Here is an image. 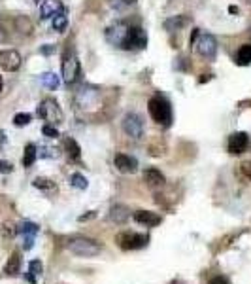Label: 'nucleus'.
Segmentation results:
<instances>
[{
	"instance_id": "26",
	"label": "nucleus",
	"mask_w": 251,
	"mask_h": 284,
	"mask_svg": "<svg viewBox=\"0 0 251 284\" xmlns=\"http://www.w3.org/2000/svg\"><path fill=\"white\" fill-rule=\"evenodd\" d=\"M15 25H17V31L23 32V34H30V32H32V23H30L25 15H21V17L15 19Z\"/></svg>"
},
{
	"instance_id": "37",
	"label": "nucleus",
	"mask_w": 251,
	"mask_h": 284,
	"mask_svg": "<svg viewBox=\"0 0 251 284\" xmlns=\"http://www.w3.org/2000/svg\"><path fill=\"white\" fill-rule=\"evenodd\" d=\"M208 284H228V283H227V279H223V277H214Z\"/></svg>"
},
{
	"instance_id": "35",
	"label": "nucleus",
	"mask_w": 251,
	"mask_h": 284,
	"mask_svg": "<svg viewBox=\"0 0 251 284\" xmlns=\"http://www.w3.org/2000/svg\"><path fill=\"white\" fill-rule=\"evenodd\" d=\"M32 245H34V237H32V235H25L23 237V248L25 250H30Z\"/></svg>"
},
{
	"instance_id": "41",
	"label": "nucleus",
	"mask_w": 251,
	"mask_h": 284,
	"mask_svg": "<svg viewBox=\"0 0 251 284\" xmlns=\"http://www.w3.org/2000/svg\"><path fill=\"white\" fill-rule=\"evenodd\" d=\"M2 87H4V80H2V76H0V93H2Z\"/></svg>"
},
{
	"instance_id": "40",
	"label": "nucleus",
	"mask_w": 251,
	"mask_h": 284,
	"mask_svg": "<svg viewBox=\"0 0 251 284\" xmlns=\"http://www.w3.org/2000/svg\"><path fill=\"white\" fill-rule=\"evenodd\" d=\"M51 51H53V48H51V46H46V48H42V53H46V55H49Z\"/></svg>"
},
{
	"instance_id": "7",
	"label": "nucleus",
	"mask_w": 251,
	"mask_h": 284,
	"mask_svg": "<svg viewBox=\"0 0 251 284\" xmlns=\"http://www.w3.org/2000/svg\"><path fill=\"white\" fill-rule=\"evenodd\" d=\"M193 46L196 48V53L206 61H214L217 55V40L212 34H198Z\"/></svg>"
},
{
	"instance_id": "3",
	"label": "nucleus",
	"mask_w": 251,
	"mask_h": 284,
	"mask_svg": "<svg viewBox=\"0 0 251 284\" xmlns=\"http://www.w3.org/2000/svg\"><path fill=\"white\" fill-rule=\"evenodd\" d=\"M70 46V44H68ZM82 74V64H80V59L76 55V51L72 48H66L64 50V55H62V78H64V84H76L78 78Z\"/></svg>"
},
{
	"instance_id": "38",
	"label": "nucleus",
	"mask_w": 251,
	"mask_h": 284,
	"mask_svg": "<svg viewBox=\"0 0 251 284\" xmlns=\"http://www.w3.org/2000/svg\"><path fill=\"white\" fill-rule=\"evenodd\" d=\"M6 38H8V34H6V29L0 25V42H4Z\"/></svg>"
},
{
	"instance_id": "11",
	"label": "nucleus",
	"mask_w": 251,
	"mask_h": 284,
	"mask_svg": "<svg viewBox=\"0 0 251 284\" xmlns=\"http://www.w3.org/2000/svg\"><path fill=\"white\" fill-rule=\"evenodd\" d=\"M250 148V135L244 131H236L228 136V154L232 156H240L246 150Z\"/></svg>"
},
{
	"instance_id": "13",
	"label": "nucleus",
	"mask_w": 251,
	"mask_h": 284,
	"mask_svg": "<svg viewBox=\"0 0 251 284\" xmlns=\"http://www.w3.org/2000/svg\"><path fill=\"white\" fill-rule=\"evenodd\" d=\"M113 165H115V169L119 171V173H136V169H138V161L131 158V156H127V154H115V158H113Z\"/></svg>"
},
{
	"instance_id": "20",
	"label": "nucleus",
	"mask_w": 251,
	"mask_h": 284,
	"mask_svg": "<svg viewBox=\"0 0 251 284\" xmlns=\"http://www.w3.org/2000/svg\"><path fill=\"white\" fill-rule=\"evenodd\" d=\"M19 269H21V254H19V252H13L12 256H10V259H8V263L4 265V273L13 277V275L19 273Z\"/></svg>"
},
{
	"instance_id": "19",
	"label": "nucleus",
	"mask_w": 251,
	"mask_h": 284,
	"mask_svg": "<svg viewBox=\"0 0 251 284\" xmlns=\"http://www.w3.org/2000/svg\"><path fill=\"white\" fill-rule=\"evenodd\" d=\"M189 21H191V19H189L187 15H176V17H170V19L165 21V29L170 31V32H172V31H179V29H183L185 25H189Z\"/></svg>"
},
{
	"instance_id": "27",
	"label": "nucleus",
	"mask_w": 251,
	"mask_h": 284,
	"mask_svg": "<svg viewBox=\"0 0 251 284\" xmlns=\"http://www.w3.org/2000/svg\"><path fill=\"white\" fill-rule=\"evenodd\" d=\"M70 184L74 186V188H78V189H85V188H87V178H85L84 174L74 173L70 176Z\"/></svg>"
},
{
	"instance_id": "9",
	"label": "nucleus",
	"mask_w": 251,
	"mask_h": 284,
	"mask_svg": "<svg viewBox=\"0 0 251 284\" xmlns=\"http://www.w3.org/2000/svg\"><path fill=\"white\" fill-rule=\"evenodd\" d=\"M123 131L125 135L134 138V140H140L143 136V122L142 118L136 114V112H129L125 118H123Z\"/></svg>"
},
{
	"instance_id": "15",
	"label": "nucleus",
	"mask_w": 251,
	"mask_h": 284,
	"mask_svg": "<svg viewBox=\"0 0 251 284\" xmlns=\"http://www.w3.org/2000/svg\"><path fill=\"white\" fill-rule=\"evenodd\" d=\"M129 216H131V212H129V209L125 205H113L110 209V212H108V220L113 223H119V225L127 222Z\"/></svg>"
},
{
	"instance_id": "25",
	"label": "nucleus",
	"mask_w": 251,
	"mask_h": 284,
	"mask_svg": "<svg viewBox=\"0 0 251 284\" xmlns=\"http://www.w3.org/2000/svg\"><path fill=\"white\" fill-rule=\"evenodd\" d=\"M32 186L38 188V189H44V191H55V189H57L55 182L49 180V178H36L34 182H32Z\"/></svg>"
},
{
	"instance_id": "6",
	"label": "nucleus",
	"mask_w": 251,
	"mask_h": 284,
	"mask_svg": "<svg viewBox=\"0 0 251 284\" xmlns=\"http://www.w3.org/2000/svg\"><path fill=\"white\" fill-rule=\"evenodd\" d=\"M36 114H38V118L46 120L49 124H62V120H64V114L60 110V106L57 104V100H53V99L42 100Z\"/></svg>"
},
{
	"instance_id": "12",
	"label": "nucleus",
	"mask_w": 251,
	"mask_h": 284,
	"mask_svg": "<svg viewBox=\"0 0 251 284\" xmlns=\"http://www.w3.org/2000/svg\"><path fill=\"white\" fill-rule=\"evenodd\" d=\"M21 66V55L15 50H4L0 51V68L6 72H15Z\"/></svg>"
},
{
	"instance_id": "4",
	"label": "nucleus",
	"mask_w": 251,
	"mask_h": 284,
	"mask_svg": "<svg viewBox=\"0 0 251 284\" xmlns=\"http://www.w3.org/2000/svg\"><path fill=\"white\" fill-rule=\"evenodd\" d=\"M74 102L80 110H95L100 106V91L93 86H82L74 95Z\"/></svg>"
},
{
	"instance_id": "30",
	"label": "nucleus",
	"mask_w": 251,
	"mask_h": 284,
	"mask_svg": "<svg viewBox=\"0 0 251 284\" xmlns=\"http://www.w3.org/2000/svg\"><path fill=\"white\" fill-rule=\"evenodd\" d=\"M42 271H44V265H42V261H40V259H32V261L28 263V273H32L34 277L42 275Z\"/></svg>"
},
{
	"instance_id": "42",
	"label": "nucleus",
	"mask_w": 251,
	"mask_h": 284,
	"mask_svg": "<svg viewBox=\"0 0 251 284\" xmlns=\"http://www.w3.org/2000/svg\"><path fill=\"white\" fill-rule=\"evenodd\" d=\"M248 2H250V4H251V0H248Z\"/></svg>"
},
{
	"instance_id": "2",
	"label": "nucleus",
	"mask_w": 251,
	"mask_h": 284,
	"mask_svg": "<svg viewBox=\"0 0 251 284\" xmlns=\"http://www.w3.org/2000/svg\"><path fill=\"white\" fill-rule=\"evenodd\" d=\"M68 250L76 256H82V258H93L100 254V243H96L95 239H87V237H72L68 241Z\"/></svg>"
},
{
	"instance_id": "24",
	"label": "nucleus",
	"mask_w": 251,
	"mask_h": 284,
	"mask_svg": "<svg viewBox=\"0 0 251 284\" xmlns=\"http://www.w3.org/2000/svg\"><path fill=\"white\" fill-rule=\"evenodd\" d=\"M36 156H38V152H36L34 144H27V148H25V156H23L25 167H30V165L36 161Z\"/></svg>"
},
{
	"instance_id": "34",
	"label": "nucleus",
	"mask_w": 251,
	"mask_h": 284,
	"mask_svg": "<svg viewBox=\"0 0 251 284\" xmlns=\"http://www.w3.org/2000/svg\"><path fill=\"white\" fill-rule=\"evenodd\" d=\"M12 171H13L12 163H8V161H0V174H8V173H12Z\"/></svg>"
},
{
	"instance_id": "18",
	"label": "nucleus",
	"mask_w": 251,
	"mask_h": 284,
	"mask_svg": "<svg viewBox=\"0 0 251 284\" xmlns=\"http://www.w3.org/2000/svg\"><path fill=\"white\" fill-rule=\"evenodd\" d=\"M234 63H236L238 66H248V64H251V42L240 46V50L236 51V55H234Z\"/></svg>"
},
{
	"instance_id": "39",
	"label": "nucleus",
	"mask_w": 251,
	"mask_h": 284,
	"mask_svg": "<svg viewBox=\"0 0 251 284\" xmlns=\"http://www.w3.org/2000/svg\"><path fill=\"white\" fill-rule=\"evenodd\" d=\"M27 281H28L30 284H34L36 283V277L32 275V273H27Z\"/></svg>"
},
{
	"instance_id": "29",
	"label": "nucleus",
	"mask_w": 251,
	"mask_h": 284,
	"mask_svg": "<svg viewBox=\"0 0 251 284\" xmlns=\"http://www.w3.org/2000/svg\"><path fill=\"white\" fill-rule=\"evenodd\" d=\"M30 122H32V116H30V114L21 112V114H15V116H13V125H17V127H25V125H28Z\"/></svg>"
},
{
	"instance_id": "14",
	"label": "nucleus",
	"mask_w": 251,
	"mask_h": 284,
	"mask_svg": "<svg viewBox=\"0 0 251 284\" xmlns=\"http://www.w3.org/2000/svg\"><path fill=\"white\" fill-rule=\"evenodd\" d=\"M134 220L138 223H142V225L153 227V225L161 223V216L157 212H151V210H136L134 212Z\"/></svg>"
},
{
	"instance_id": "16",
	"label": "nucleus",
	"mask_w": 251,
	"mask_h": 284,
	"mask_svg": "<svg viewBox=\"0 0 251 284\" xmlns=\"http://www.w3.org/2000/svg\"><path fill=\"white\" fill-rule=\"evenodd\" d=\"M62 10H64V6L60 4L59 0H44L42 6H40V12H42V17H44V19L55 17V15L60 13Z\"/></svg>"
},
{
	"instance_id": "8",
	"label": "nucleus",
	"mask_w": 251,
	"mask_h": 284,
	"mask_svg": "<svg viewBox=\"0 0 251 284\" xmlns=\"http://www.w3.org/2000/svg\"><path fill=\"white\" fill-rule=\"evenodd\" d=\"M117 245H119L123 250H138V248H143L147 245L149 237L143 233H131V231H125V233H119L115 237Z\"/></svg>"
},
{
	"instance_id": "22",
	"label": "nucleus",
	"mask_w": 251,
	"mask_h": 284,
	"mask_svg": "<svg viewBox=\"0 0 251 284\" xmlns=\"http://www.w3.org/2000/svg\"><path fill=\"white\" fill-rule=\"evenodd\" d=\"M51 25H53V29H55L57 32H62V31L66 29V25H68V17H66V10H62V12H60V13H57V15L53 17Z\"/></svg>"
},
{
	"instance_id": "5",
	"label": "nucleus",
	"mask_w": 251,
	"mask_h": 284,
	"mask_svg": "<svg viewBox=\"0 0 251 284\" xmlns=\"http://www.w3.org/2000/svg\"><path fill=\"white\" fill-rule=\"evenodd\" d=\"M145 46H147V32L138 25L129 27V32H127V38H125L121 50L142 51V50H145Z\"/></svg>"
},
{
	"instance_id": "10",
	"label": "nucleus",
	"mask_w": 251,
	"mask_h": 284,
	"mask_svg": "<svg viewBox=\"0 0 251 284\" xmlns=\"http://www.w3.org/2000/svg\"><path fill=\"white\" fill-rule=\"evenodd\" d=\"M129 27H131V23H127V21H117V23H113L112 27H108L106 29V40L112 44V46L121 48L123 42H125V38H127Z\"/></svg>"
},
{
	"instance_id": "17",
	"label": "nucleus",
	"mask_w": 251,
	"mask_h": 284,
	"mask_svg": "<svg viewBox=\"0 0 251 284\" xmlns=\"http://www.w3.org/2000/svg\"><path fill=\"white\" fill-rule=\"evenodd\" d=\"M143 180L149 188H159V186L165 184V174L161 173L155 167H149L145 173H143Z\"/></svg>"
},
{
	"instance_id": "33",
	"label": "nucleus",
	"mask_w": 251,
	"mask_h": 284,
	"mask_svg": "<svg viewBox=\"0 0 251 284\" xmlns=\"http://www.w3.org/2000/svg\"><path fill=\"white\" fill-rule=\"evenodd\" d=\"M240 169H242V174H244L248 180H251V161H244V163L240 165Z\"/></svg>"
},
{
	"instance_id": "31",
	"label": "nucleus",
	"mask_w": 251,
	"mask_h": 284,
	"mask_svg": "<svg viewBox=\"0 0 251 284\" xmlns=\"http://www.w3.org/2000/svg\"><path fill=\"white\" fill-rule=\"evenodd\" d=\"M108 2H110V6H113L115 10H121V8H127V6L134 4V0H108Z\"/></svg>"
},
{
	"instance_id": "21",
	"label": "nucleus",
	"mask_w": 251,
	"mask_h": 284,
	"mask_svg": "<svg viewBox=\"0 0 251 284\" xmlns=\"http://www.w3.org/2000/svg\"><path fill=\"white\" fill-rule=\"evenodd\" d=\"M64 148H66V154H68V158H70L72 161H80V158H82V148H80V144H78L72 136H68V138L64 140Z\"/></svg>"
},
{
	"instance_id": "1",
	"label": "nucleus",
	"mask_w": 251,
	"mask_h": 284,
	"mask_svg": "<svg viewBox=\"0 0 251 284\" xmlns=\"http://www.w3.org/2000/svg\"><path fill=\"white\" fill-rule=\"evenodd\" d=\"M147 110H149V116L153 118L155 124L163 125V127H170V124H172V106L165 97H161V95L151 97L147 102Z\"/></svg>"
},
{
	"instance_id": "28",
	"label": "nucleus",
	"mask_w": 251,
	"mask_h": 284,
	"mask_svg": "<svg viewBox=\"0 0 251 284\" xmlns=\"http://www.w3.org/2000/svg\"><path fill=\"white\" fill-rule=\"evenodd\" d=\"M19 233L23 235H32V237H36V233H38V225L32 222H23L21 225H19Z\"/></svg>"
},
{
	"instance_id": "36",
	"label": "nucleus",
	"mask_w": 251,
	"mask_h": 284,
	"mask_svg": "<svg viewBox=\"0 0 251 284\" xmlns=\"http://www.w3.org/2000/svg\"><path fill=\"white\" fill-rule=\"evenodd\" d=\"M95 216H96V212L93 210V212H89V214H84V216H80L78 220H80V222H87V220H93Z\"/></svg>"
},
{
	"instance_id": "32",
	"label": "nucleus",
	"mask_w": 251,
	"mask_h": 284,
	"mask_svg": "<svg viewBox=\"0 0 251 284\" xmlns=\"http://www.w3.org/2000/svg\"><path fill=\"white\" fill-rule=\"evenodd\" d=\"M42 133L48 136V138H57V136H59V131H57V129H55L53 125H44Z\"/></svg>"
},
{
	"instance_id": "23",
	"label": "nucleus",
	"mask_w": 251,
	"mask_h": 284,
	"mask_svg": "<svg viewBox=\"0 0 251 284\" xmlns=\"http://www.w3.org/2000/svg\"><path fill=\"white\" fill-rule=\"evenodd\" d=\"M40 80H42V84L48 89H57L59 87V76L53 74V72H44V74L40 76Z\"/></svg>"
}]
</instances>
